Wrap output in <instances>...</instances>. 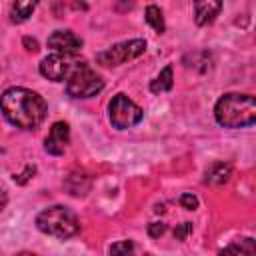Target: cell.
Instances as JSON below:
<instances>
[{"label":"cell","mask_w":256,"mask_h":256,"mask_svg":"<svg viewBox=\"0 0 256 256\" xmlns=\"http://www.w3.org/2000/svg\"><path fill=\"white\" fill-rule=\"evenodd\" d=\"M254 254H256V248L252 238H238L236 242L228 244L218 252V256H254Z\"/></svg>","instance_id":"12"},{"label":"cell","mask_w":256,"mask_h":256,"mask_svg":"<svg viewBox=\"0 0 256 256\" xmlns=\"http://www.w3.org/2000/svg\"><path fill=\"white\" fill-rule=\"evenodd\" d=\"M34 174H36V166H26L22 174L14 176V182H16V184H26L30 178H34Z\"/></svg>","instance_id":"20"},{"label":"cell","mask_w":256,"mask_h":256,"mask_svg":"<svg viewBox=\"0 0 256 256\" xmlns=\"http://www.w3.org/2000/svg\"><path fill=\"white\" fill-rule=\"evenodd\" d=\"M198 198L192 194V192H184L182 196H180V206L182 208H186V210H196L198 208Z\"/></svg>","instance_id":"18"},{"label":"cell","mask_w":256,"mask_h":256,"mask_svg":"<svg viewBox=\"0 0 256 256\" xmlns=\"http://www.w3.org/2000/svg\"><path fill=\"white\" fill-rule=\"evenodd\" d=\"M90 186H92V182H90V178L86 174H70L64 180V188L72 196H86Z\"/></svg>","instance_id":"13"},{"label":"cell","mask_w":256,"mask_h":256,"mask_svg":"<svg viewBox=\"0 0 256 256\" xmlns=\"http://www.w3.org/2000/svg\"><path fill=\"white\" fill-rule=\"evenodd\" d=\"M230 176H232V166L228 162L220 160V162H214V164H210L206 168L204 182L212 184V186H220V184H226L230 180Z\"/></svg>","instance_id":"11"},{"label":"cell","mask_w":256,"mask_h":256,"mask_svg":"<svg viewBox=\"0 0 256 256\" xmlns=\"http://www.w3.org/2000/svg\"><path fill=\"white\" fill-rule=\"evenodd\" d=\"M82 64V60H78L76 56H68V54H50L46 56L38 70L44 78L52 80V82H64L68 80V76Z\"/></svg>","instance_id":"7"},{"label":"cell","mask_w":256,"mask_h":256,"mask_svg":"<svg viewBox=\"0 0 256 256\" xmlns=\"http://www.w3.org/2000/svg\"><path fill=\"white\" fill-rule=\"evenodd\" d=\"M220 10H222V2H216V0L194 2V20L198 26H206V24L216 20Z\"/></svg>","instance_id":"10"},{"label":"cell","mask_w":256,"mask_h":256,"mask_svg":"<svg viewBox=\"0 0 256 256\" xmlns=\"http://www.w3.org/2000/svg\"><path fill=\"white\" fill-rule=\"evenodd\" d=\"M68 142H70V126L60 120L50 126V132L44 140V150L52 156H62Z\"/></svg>","instance_id":"9"},{"label":"cell","mask_w":256,"mask_h":256,"mask_svg":"<svg viewBox=\"0 0 256 256\" xmlns=\"http://www.w3.org/2000/svg\"><path fill=\"white\" fill-rule=\"evenodd\" d=\"M104 80L86 64L82 62L66 80V94L72 98H92L102 92Z\"/></svg>","instance_id":"5"},{"label":"cell","mask_w":256,"mask_h":256,"mask_svg":"<svg viewBox=\"0 0 256 256\" xmlns=\"http://www.w3.org/2000/svg\"><path fill=\"white\" fill-rule=\"evenodd\" d=\"M6 204H8V194H6V190L0 186V212L6 208Z\"/></svg>","instance_id":"23"},{"label":"cell","mask_w":256,"mask_h":256,"mask_svg":"<svg viewBox=\"0 0 256 256\" xmlns=\"http://www.w3.org/2000/svg\"><path fill=\"white\" fill-rule=\"evenodd\" d=\"M166 232V224L164 222H152V224H148V234L152 236V238H158V236H162Z\"/></svg>","instance_id":"21"},{"label":"cell","mask_w":256,"mask_h":256,"mask_svg":"<svg viewBox=\"0 0 256 256\" xmlns=\"http://www.w3.org/2000/svg\"><path fill=\"white\" fill-rule=\"evenodd\" d=\"M36 228L48 236L66 240L80 232V220L70 208L56 204V206H50V208H44L42 212H38Z\"/></svg>","instance_id":"3"},{"label":"cell","mask_w":256,"mask_h":256,"mask_svg":"<svg viewBox=\"0 0 256 256\" xmlns=\"http://www.w3.org/2000/svg\"><path fill=\"white\" fill-rule=\"evenodd\" d=\"M144 18H146V22H148V24L154 28V32H158V34H162V32H164L166 24H164V16H162V10H160L158 6H154V4L146 6Z\"/></svg>","instance_id":"16"},{"label":"cell","mask_w":256,"mask_h":256,"mask_svg":"<svg viewBox=\"0 0 256 256\" xmlns=\"http://www.w3.org/2000/svg\"><path fill=\"white\" fill-rule=\"evenodd\" d=\"M0 110L4 118L20 130H36L48 112L46 100L28 88L12 86L0 96Z\"/></svg>","instance_id":"1"},{"label":"cell","mask_w":256,"mask_h":256,"mask_svg":"<svg viewBox=\"0 0 256 256\" xmlns=\"http://www.w3.org/2000/svg\"><path fill=\"white\" fill-rule=\"evenodd\" d=\"M110 256H134V242L132 240H120L110 246Z\"/></svg>","instance_id":"17"},{"label":"cell","mask_w":256,"mask_h":256,"mask_svg":"<svg viewBox=\"0 0 256 256\" xmlns=\"http://www.w3.org/2000/svg\"><path fill=\"white\" fill-rule=\"evenodd\" d=\"M34 8H36V2H22V0L20 2H12V6H10V20L16 22V24L26 22L32 16Z\"/></svg>","instance_id":"15"},{"label":"cell","mask_w":256,"mask_h":256,"mask_svg":"<svg viewBox=\"0 0 256 256\" xmlns=\"http://www.w3.org/2000/svg\"><path fill=\"white\" fill-rule=\"evenodd\" d=\"M192 232V224L190 222H182L174 228V238L176 240H186V236Z\"/></svg>","instance_id":"19"},{"label":"cell","mask_w":256,"mask_h":256,"mask_svg":"<svg viewBox=\"0 0 256 256\" xmlns=\"http://www.w3.org/2000/svg\"><path fill=\"white\" fill-rule=\"evenodd\" d=\"M14 256H38V254H34V252H18Z\"/></svg>","instance_id":"24"},{"label":"cell","mask_w":256,"mask_h":256,"mask_svg":"<svg viewBox=\"0 0 256 256\" xmlns=\"http://www.w3.org/2000/svg\"><path fill=\"white\" fill-rule=\"evenodd\" d=\"M146 50V40L142 38H132V40H124V42H118L102 52L96 54V62L102 64V66H120V64H126L138 56H142Z\"/></svg>","instance_id":"6"},{"label":"cell","mask_w":256,"mask_h":256,"mask_svg":"<svg viewBox=\"0 0 256 256\" xmlns=\"http://www.w3.org/2000/svg\"><path fill=\"white\" fill-rule=\"evenodd\" d=\"M172 84H174L172 66H164V68L160 70V74L150 82V90H152L154 94H162V92L172 90Z\"/></svg>","instance_id":"14"},{"label":"cell","mask_w":256,"mask_h":256,"mask_svg":"<svg viewBox=\"0 0 256 256\" xmlns=\"http://www.w3.org/2000/svg\"><path fill=\"white\" fill-rule=\"evenodd\" d=\"M84 46V40L74 34L72 30H54L48 36V48L54 50V54H68L76 56V52Z\"/></svg>","instance_id":"8"},{"label":"cell","mask_w":256,"mask_h":256,"mask_svg":"<svg viewBox=\"0 0 256 256\" xmlns=\"http://www.w3.org/2000/svg\"><path fill=\"white\" fill-rule=\"evenodd\" d=\"M144 118L142 108L132 102L126 94H116L110 102H108V120L116 130H128L134 128L136 124H140Z\"/></svg>","instance_id":"4"},{"label":"cell","mask_w":256,"mask_h":256,"mask_svg":"<svg viewBox=\"0 0 256 256\" xmlns=\"http://www.w3.org/2000/svg\"><path fill=\"white\" fill-rule=\"evenodd\" d=\"M214 118L224 128H248L256 122V100L252 94H222L214 104Z\"/></svg>","instance_id":"2"},{"label":"cell","mask_w":256,"mask_h":256,"mask_svg":"<svg viewBox=\"0 0 256 256\" xmlns=\"http://www.w3.org/2000/svg\"><path fill=\"white\" fill-rule=\"evenodd\" d=\"M22 42H24V46H26V50H28V52H36V50H38V40H36V38L26 36Z\"/></svg>","instance_id":"22"}]
</instances>
